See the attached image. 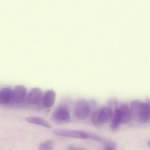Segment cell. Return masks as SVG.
Instances as JSON below:
<instances>
[{
	"mask_svg": "<svg viewBox=\"0 0 150 150\" xmlns=\"http://www.w3.org/2000/svg\"><path fill=\"white\" fill-rule=\"evenodd\" d=\"M91 109L89 101L85 99L81 98L76 103L74 114L77 119L83 120L88 116Z\"/></svg>",
	"mask_w": 150,
	"mask_h": 150,
	"instance_id": "cell-1",
	"label": "cell"
},
{
	"mask_svg": "<svg viewBox=\"0 0 150 150\" xmlns=\"http://www.w3.org/2000/svg\"><path fill=\"white\" fill-rule=\"evenodd\" d=\"M52 118L53 120L58 123H64L69 122L71 117L68 109L64 106L57 108L54 111Z\"/></svg>",
	"mask_w": 150,
	"mask_h": 150,
	"instance_id": "cell-2",
	"label": "cell"
},
{
	"mask_svg": "<svg viewBox=\"0 0 150 150\" xmlns=\"http://www.w3.org/2000/svg\"><path fill=\"white\" fill-rule=\"evenodd\" d=\"M56 135L65 137L86 139L88 138V133L77 130L57 129L53 131Z\"/></svg>",
	"mask_w": 150,
	"mask_h": 150,
	"instance_id": "cell-3",
	"label": "cell"
},
{
	"mask_svg": "<svg viewBox=\"0 0 150 150\" xmlns=\"http://www.w3.org/2000/svg\"><path fill=\"white\" fill-rule=\"evenodd\" d=\"M27 89L24 86L17 85L13 90L12 100L16 104L23 103L27 98Z\"/></svg>",
	"mask_w": 150,
	"mask_h": 150,
	"instance_id": "cell-4",
	"label": "cell"
},
{
	"mask_svg": "<svg viewBox=\"0 0 150 150\" xmlns=\"http://www.w3.org/2000/svg\"><path fill=\"white\" fill-rule=\"evenodd\" d=\"M42 96V90L38 88H34L32 89L28 94L27 101L30 105H36L40 102Z\"/></svg>",
	"mask_w": 150,
	"mask_h": 150,
	"instance_id": "cell-5",
	"label": "cell"
},
{
	"mask_svg": "<svg viewBox=\"0 0 150 150\" xmlns=\"http://www.w3.org/2000/svg\"><path fill=\"white\" fill-rule=\"evenodd\" d=\"M138 119L139 122L144 124L150 119V105L148 102H142L141 106Z\"/></svg>",
	"mask_w": 150,
	"mask_h": 150,
	"instance_id": "cell-6",
	"label": "cell"
},
{
	"mask_svg": "<svg viewBox=\"0 0 150 150\" xmlns=\"http://www.w3.org/2000/svg\"><path fill=\"white\" fill-rule=\"evenodd\" d=\"M114 112L112 108L109 106H104L100 108L99 116L100 122L104 123L111 122Z\"/></svg>",
	"mask_w": 150,
	"mask_h": 150,
	"instance_id": "cell-7",
	"label": "cell"
},
{
	"mask_svg": "<svg viewBox=\"0 0 150 150\" xmlns=\"http://www.w3.org/2000/svg\"><path fill=\"white\" fill-rule=\"evenodd\" d=\"M121 123H128L131 119V113L129 106L127 104H123L119 108Z\"/></svg>",
	"mask_w": 150,
	"mask_h": 150,
	"instance_id": "cell-8",
	"label": "cell"
},
{
	"mask_svg": "<svg viewBox=\"0 0 150 150\" xmlns=\"http://www.w3.org/2000/svg\"><path fill=\"white\" fill-rule=\"evenodd\" d=\"M56 98V94L53 90H49L46 91L43 95L42 103L44 107L49 108L54 105Z\"/></svg>",
	"mask_w": 150,
	"mask_h": 150,
	"instance_id": "cell-9",
	"label": "cell"
},
{
	"mask_svg": "<svg viewBox=\"0 0 150 150\" xmlns=\"http://www.w3.org/2000/svg\"><path fill=\"white\" fill-rule=\"evenodd\" d=\"M13 90L9 87H6L0 91V103L5 105L8 103L12 99Z\"/></svg>",
	"mask_w": 150,
	"mask_h": 150,
	"instance_id": "cell-10",
	"label": "cell"
},
{
	"mask_svg": "<svg viewBox=\"0 0 150 150\" xmlns=\"http://www.w3.org/2000/svg\"><path fill=\"white\" fill-rule=\"evenodd\" d=\"M25 120L27 122L33 124L38 125L47 128L51 127V125L46 120L39 117H28L26 118Z\"/></svg>",
	"mask_w": 150,
	"mask_h": 150,
	"instance_id": "cell-11",
	"label": "cell"
},
{
	"mask_svg": "<svg viewBox=\"0 0 150 150\" xmlns=\"http://www.w3.org/2000/svg\"><path fill=\"white\" fill-rule=\"evenodd\" d=\"M142 102L138 100L131 101L129 106L132 117H138L140 108Z\"/></svg>",
	"mask_w": 150,
	"mask_h": 150,
	"instance_id": "cell-12",
	"label": "cell"
},
{
	"mask_svg": "<svg viewBox=\"0 0 150 150\" xmlns=\"http://www.w3.org/2000/svg\"><path fill=\"white\" fill-rule=\"evenodd\" d=\"M120 123L119 108H116L114 110L113 115L111 121V129L113 130H116Z\"/></svg>",
	"mask_w": 150,
	"mask_h": 150,
	"instance_id": "cell-13",
	"label": "cell"
},
{
	"mask_svg": "<svg viewBox=\"0 0 150 150\" xmlns=\"http://www.w3.org/2000/svg\"><path fill=\"white\" fill-rule=\"evenodd\" d=\"M100 108H98L92 112L91 115V121L92 124L96 127L100 126L102 123L100 122L99 116Z\"/></svg>",
	"mask_w": 150,
	"mask_h": 150,
	"instance_id": "cell-14",
	"label": "cell"
},
{
	"mask_svg": "<svg viewBox=\"0 0 150 150\" xmlns=\"http://www.w3.org/2000/svg\"><path fill=\"white\" fill-rule=\"evenodd\" d=\"M53 143L52 141H46L40 144L39 149V150H51L53 148Z\"/></svg>",
	"mask_w": 150,
	"mask_h": 150,
	"instance_id": "cell-15",
	"label": "cell"
},
{
	"mask_svg": "<svg viewBox=\"0 0 150 150\" xmlns=\"http://www.w3.org/2000/svg\"><path fill=\"white\" fill-rule=\"evenodd\" d=\"M107 103L108 106L112 108L113 106L116 107L117 106V101L114 99H110L108 102Z\"/></svg>",
	"mask_w": 150,
	"mask_h": 150,
	"instance_id": "cell-16",
	"label": "cell"
},
{
	"mask_svg": "<svg viewBox=\"0 0 150 150\" xmlns=\"http://www.w3.org/2000/svg\"><path fill=\"white\" fill-rule=\"evenodd\" d=\"M88 138H90L97 141H100V138L98 136L94 134H88Z\"/></svg>",
	"mask_w": 150,
	"mask_h": 150,
	"instance_id": "cell-17",
	"label": "cell"
},
{
	"mask_svg": "<svg viewBox=\"0 0 150 150\" xmlns=\"http://www.w3.org/2000/svg\"><path fill=\"white\" fill-rule=\"evenodd\" d=\"M116 148V146L114 144H110L106 146L105 148L106 150H114Z\"/></svg>",
	"mask_w": 150,
	"mask_h": 150,
	"instance_id": "cell-18",
	"label": "cell"
},
{
	"mask_svg": "<svg viewBox=\"0 0 150 150\" xmlns=\"http://www.w3.org/2000/svg\"><path fill=\"white\" fill-rule=\"evenodd\" d=\"M91 109L95 108L97 105L96 102L94 100H91L89 101Z\"/></svg>",
	"mask_w": 150,
	"mask_h": 150,
	"instance_id": "cell-19",
	"label": "cell"
},
{
	"mask_svg": "<svg viewBox=\"0 0 150 150\" xmlns=\"http://www.w3.org/2000/svg\"><path fill=\"white\" fill-rule=\"evenodd\" d=\"M68 149L69 150H85L82 148L78 149L76 147L70 146L68 147Z\"/></svg>",
	"mask_w": 150,
	"mask_h": 150,
	"instance_id": "cell-20",
	"label": "cell"
},
{
	"mask_svg": "<svg viewBox=\"0 0 150 150\" xmlns=\"http://www.w3.org/2000/svg\"><path fill=\"white\" fill-rule=\"evenodd\" d=\"M148 144L149 146L150 147V141L148 142Z\"/></svg>",
	"mask_w": 150,
	"mask_h": 150,
	"instance_id": "cell-21",
	"label": "cell"
},
{
	"mask_svg": "<svg viewBox=\"0 0 150 150\" xmlns=\"http://www.w3.org/2000/svg\"><path fill=\"white\" fill-rule=\"evenodd\" d=\"M149 102V103L150 104V101H149V102Z\"/></svg>",
	"mask_w": 150,
	"mask_h": 150,
	"instance_id": "cell-22",
	"label": "cell"
}]
</instances>
